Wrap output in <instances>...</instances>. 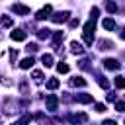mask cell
I'll use <instances>...</instances> for the list:
<instances>
[{"mask_svg":"<svg viewBox=\"0 0 125 125\" xmlns=\"http://www.w3.org/2000/svg\"><path fill=\"white\" fill-rule=\"evenodd\" d=\"M12 10H14L18 16H27V14H29V8H27V6H23V4H14V6H12Z\"/></svg>","mask_w":125,"mask_h":125,"instance_id":"cell-8","label":"cell"},{"mask_svg":"<svg viewBox=\"0 0 125 125\" xmlns=\"http://www.w3.org/2000/svg\"><path fill=\"white\" fill-rule=\"evenodd\" d=\"M45 105H47V109H49V111H57V107H59V98H57L55 94L47 96V100H45Z\"/></svg>","mask_w":125,"mask_h":125,"instance_id":"cell-3","label":"cell"},{"mask_svg":"<svg viewBox=\"0 0 125 125\" xmlns=\"http://www.w3.org/2000/svg\"><path fill=\"white\" fill-rule=\"evenodd\" d=\"M29 121H31V115H29V113H25V115H23L21 119H18V121H16L14 125H27Z\"/></svg>","mask_w":125,"mask_h":125,"instance_id":"cell-18","label":"cell"},{"mask_svg":"<svg viewBox=\"0 0 125 125\" xmlns=\"http://www.w3.org/2000/svg\"><path fill=\"white\" fill-rule=\"evenodd\" d=\"M121 39H125V29H123V31H121Z\"/></svg>","mask_w":125,"mask_h":125,"instance_id":"cell-35","label":"cell"},{"mask_svg":"<svg viewBox=\"0 0 125 125\" xmlns=\"http://www.w3.org/2000/svg\"><path fill=\"white\" fill-rule=\"evenodd\" d=\"M96 111H100V113L105 111V105H104V104H96Z\"/></svg>","mask_w":125,"mask_h":125,"instance_id":"cell-30","label":"cell"},{"mask_svg":"<svg viewBox=\"0 0 125 125\" xmlns=\"http://www.w3.org/2000/svg\"><path fill=\"white\" fill-rule=\"evenodd\" d=\"M102 62H104V66H105L107 70H119V66H121L119 61H115V59H104Z\"/></svg>","mask_w":125,"mask_h":125,"instance_id":"cell-5","label":"cell"},{"mask_svg":"<svg viewBox=\"0 0 125 125\" xmlns=\"http://www.w3.org/2000/svg\"><path fill=\"white\" fill-rule=\"evenodd\" d=\"M94 31H96V18H90L84 23V31H82V37H84V43L86 45H92L94 43Z\"/></svg>","mask_w":125,"mask_h":125,"instance_id":"cell-1","label":"cell"},{"mask_svg":"<svg viewBox=\"0 0 125 125\" xmlns=\"http://www.w3.org/2000/svg\"><path fill=\"white\" fill-rule=\"evenodd\" d=\"M78 25V20H70V27H76Z\"/></svg>","mask_w":125,"mask_h":125,"instance_id":"cell-33","label":"cell"},{"mask_svg":"<svg viewBox=\"0 0 125 125\" xmlns=\"http://www.w3.org/2000/svg\"><path fill=\"white\" fill-rule=\"evenodd\" d=\"M113 84H115V88H117V90H123V88H125V76H115Z\"/></svg>","mask_w":125,"mask_h":125,"instance_id":"cell-15","label":"cell"},{"mask_svg":"<svg viewBox=\"0 0 125 125\" xmlns=\"http://www.w3.org/2000/svg\"><path fill=\"white\" fill-rule=\"evenodd\" d=\"M105 10H107L109 14H113V12L117 10V6H115V2H109V0H107V2H105Z\"/></svg>","mask_w":125,"mask_h":125,"instance_id":"cell-23","label":"cell"},{"mask_svg":"<svg viewBox=\"0 0 125 125\" xmlns=\"http://www.w3.org/2000/svg\"><path fill=\"white\" fill-rule=\"evenodd\" d=\"M10 25H12V18L10 16H4L2 18V27H10Z\"/></svg>","mask_w":125,"mask_h":125,"instance_id":"cell-25","label":"cell"},{"mask_svg":"<svg viewBox=\"0 0 125 125\" xmlns=\"http://www.w3.org/2000/svg\"><path fill=\"white\" fill-rule=\"evenodd\" d=\"M102 125H117V123H115L113 119H104V123H102Z\"/></svg>","mask_w":125,"mask_h":125,"instance_id":"cell-31","label":"cell"},{"mask_svg":"<svg viewBox=\"0 0 125 125\" xmlns=\"http://www.w3.org/2000/svg\"><path fill=\"white\" fill-rule=\"evenodd\" d=\"M78 104H92L94 102V96L92 94H76V98H74Z\"/></svg>","mask_w":125,"mask_h":125,"instance_id":"cell-7","label":"cell"},{"mask_svg":"<svg viewBox=\"0 0 125 125\" xmlns=\"http://www.w3.org/2000/svg\"><path fill=\"white\" fill-rule=\"evenodd\" d=\"M98 84H100L102 88H105V90L109 88V82H107V78H105V76H102V74L98 76Z\"/></svg>","mask_w":125,"mask_h":125,"instance_id":"cell-21","label":"cell"},{"mask_svg":"<svg viewBox=\"0 0 125 125\" xmlns=\"http://www.w3.org/2000/svg\"><path fill=\"white\" fill-rule=\"evenodd\" d=\"M33 62H35V59H33V57H25V59L20 62V68L27 70V68H31V66H33Z\"/></svg>","mask_w":125,"mask_h":125,"instance_id":"cell-10","label":"cell"},{"mask_svg":"<svg viewBox=\"0 0 125 125\" xmlns=\"http://www.w3.org/2000/svg\"><path fill=\"white\" fill-rule=\"evenodd\" d=\"M88 62H90L88 59H82V61H80V68H84V70H88V68H90V64H88Z\"/></svg>","mask_w":125,"mask_h":125,"instance_id":"cell-26","label":"cell"},{"mask_svg":"<svg viewBox=\"0 0 125 125\" xmlns=\"http://www.w3.org/2000/svg\"><path fill=\"white\" fill-rule=\"evenodd\" d=\"M70 84H72V86H86V80H84V78H80V76H76V78H72V80H70Z\"/></svg>","mask_w":125,"mask_h":125,"instance_id":"cell-20","label":"cell"},{"mask_svg":"<svg viewBox=\"0 0 125 125\" xmlns=\"http://www.w3.org/2000/svg\"><path fill=\"white\" fill-rule=\"evenodd\" d=\"M102 25H104V29H107V31H111V29L115 27V20H113V18H105V20L102 21Z\"/></svg>","mask_w":125,"mask_h":125,"instance_id":"cell-12","label":"cell"},{"mask_svg":"<svg viewBox=\"0 0 125 125\" xmlns=\"http://www.w3.org/2000/svg\"><path fill=\"white\" fill-rule=\"evenodd\" d=\"M41 62H43V66H53V55L51 53H45V55H41Z\"/></svg>","mask_w":125,"mask_h":125,"instance_id":"cell-11","label":"cell"},{"mask_svg":"<svg viewBox=\"0 0 125 125\" xmlns=\"http://www.w3.org/2000/svg\"><path fill=\"white\" fill-rule=\"evenodd\" d=\"M10 57H12V61L16 62V59H18V51H16V49H10Z\"/></svg>","mask_w":125,"mask_h":125,"instance_id":"cell-29","label":"cell"},{"mask_svg":"<svg viewBox=\"0 0 125 125\" xmlns=\"http://www.w3.org/2000/svg\"><path fill=\"white\" fill-rule=\"evenodd\" d=\"M70 53H74V55H82V53H84V47H82L78 41H72V43H70Z\"/></svg>","mask_w":125,"mask_h":125,"instance_id":"cell-9","label":"cell"},{"mask_svg":"<svg viewBox=\"0 0 125 125\" xmlns=\"http://www.w3.org/2000/svg\"><path fill=\"white\" fill-rule=\"evenodd\" d=\"M59 86H61L59 78H49V80H47V88H49V90H55V88H59Z\"/></svg>","mask_w":125,"mask_h":125,"instance_id":"cell-16","label":"cell"},{"mask_svg":"<svg viewBox=\"0 0 125 125\" xmlns=\"http://www.w3.org/2000/svg\"><path fill=\"white\" fill-rule=\"evenodd\" d=\"M37 49H39V47H37L35 43H29V45H27V51H29V53H35Z\"/></svg>","mask_w":125,"mask_h":125,"instance_id":"cell-28","label":"cell"},{"mask_svg":"<svg viewBox=\"0 0 125 125\" xmlns=\"http://www.w3.org/2000/svg\"><path fill=\"white\" fill-rule=\"evenodd\" d=\"M10 37H12L14 41H25V37H27V33H25L23 29H14V31L10 33Z\"/></svg>","mask_w":125,"mask_h":125,"instance_id":"cell-6","label":"cell"},{"mask_svg":"<svg viewBox=\"0 0 125 125\" xmlns=\"http://www.w3.org/2000/svg\"><path fill=\"white\" fill-rule=\"evenodd\" d=\"M49 35H51V31H49V29H45V27L37 31V37H39V39H47Z\"/></svg>","mask_w":125,"mask_h":125,"instance_id":"cell-22","label":"cell"},{"mask_svg":"<svg viewBox=\"0 0 125 125\" xmlns=\"http://www.w3.org/2000/svg\"><path fill=\"white\" fill-rule=\"evenodd\" d=\"M57 70H59L61 74H66L70 68H68V64H66V62H59V64H57Z\"/></svg>","mask_w":125,"mask_h":125,"instance_id":"cell-19","label":"cell"},{"mask_svg":"<svg viewBox=\"0 0 125 125\" xmlns=\"http://www.w3.org/2000/svg\"><path fill=\"white\" fill-rule=\"evenodd\" d=\"M31 76H33V80H37V82H41V80H43V72H41V70H33V72H31Z\"/></svg>","mask_w":125,"mask_h":125,"instance_id":"cell-24","label":"cell"},{"mask_svg":"<svg viewBox=\"0 0 125 125\" xmlns=\"http://www.w3.org/2000/svg\"><path fill=\"white\" fill-rule=\"evenodd\" d=\"M86 119H88V115H86V113H74V115L70 117V121H72V123H84Z\"/></svg>","mask_w":125,"mask_h":125,"instance_id":"cell-14","label":"cell"},{"mask_svg":"<svg viewBox=\"0 0 125 125\" xmlns=\"http://www.w3.org/2000/svg\"><path fill=\"white\" fill-rule=\"evenodd\" d=\"M68 16H70L68 10H64V12H57V14L51 16V21H53V23H64V21H68Z\"/></svg>","mask_w":125,"mask_h":125,"instance_id":"cell-2","label":"cell"},{"mask_svg":"<svg viewBox=\"0 0 125 125\" xmlns=\"http://www.w3.org/2000/svg\"><path fill=\"white\" fill-rule=\"evenodd\" d=\"M20 90H21V92H27V84L21 82V84H20Z\"/></svg>","mask_w":125,"mask_h":125,"instance_id":"cell-32","label":"cell"},{"mask_svg":"<svg viewBox=\"0 0 125 125\" xmlns=\"http://www.w3.org/2000/svg\"><path fill=\"white\" fill-rule=\"evenodd\" d=\"M100 49H102V51H105V49H113V43L107 41V39H102V41H100Z\"/></svg>","mask_w":125,"mask_h":125,"instance_id":"cell-17","label":"cell"},{"mask_svg":"<svg viewBox=\"0 0 125 125\" xmlns=\"http://www.w3.org/2000/svg\"><path fill=\"white\" fill-rule=\"evenodd\" d=\"M51 14H53V8L47 4V6H43V8L37 12V16H35V18H37V20H47V18H51Z\"/></svg>","mask_w":125,"mask_h":125,"instance_id":"cell-4","label":"cell"},{"mask_svg":"<svg viewBox=\"0 0 125 125\" xmlns=\"http://www.w3.org/2000/svg\"><path fill=\"white\" fill-rule=\"evenodd\" d=\"M107 102H115V96L113 94H107Z\"/></svg>","mask_w":125,"mask_h":125,"instance_id":"cell-34","label":"cell"},{"mask_svg":"<svg viewBox=\"0 0 125 125\" xmlns=\"http://www.w3.org/2000/svg\"><path fill=\"white\" fill-rule=\"evenodd\" d=\"M62 37H64V33H62V31H55V33H53V41H51V43H53V47H59V43L62 41Z\"/></svg>","mask_w":125,"mask_h":125,"instance_id":"cell-13","label":"cell"},{"mask_svg":"<svg viewBox=\"0 0 125 125\" xmlns=\"http://www.w3.org/2000/svg\"><path fill=\"white\" fill-rule=\"evenodd\" d=\"M115 109L117 111H125V102H115Z\"/></svg>","mask_w":125,"mask_h":125,"instance_id":"cell-27","label":"cell"}]
</instances>
